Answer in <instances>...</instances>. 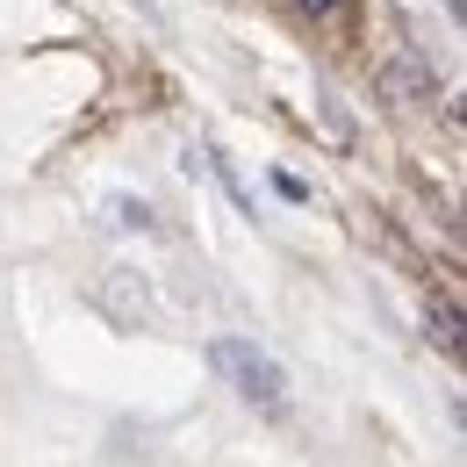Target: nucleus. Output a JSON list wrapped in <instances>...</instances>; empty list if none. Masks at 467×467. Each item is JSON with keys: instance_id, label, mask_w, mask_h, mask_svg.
<instances>
[{"instance_id": "f257e3e1", "label": "nucleus", "mask_w": 467, "mask_h": 467, "mask_svg": "<svg viewBox=\"0 0 467 467\" xmlns=\"http://www.w3.org/2000/svg\"><path fill=\"white\" fill-rule=\"evenodd\" d=\"M209 367H216L252 410H266V417L288 410V374H281V359L259 352L252 338H209Z\"/></svg>"}, {"instance_id": "f03ea898", "label": "nucleus", "mask_w": 467, "mask_h": 467, "mask_svg": "<svg viewBox=\"0 0 467 467\" xmlns=\"http://www.w3.org/2000/svg\"><path fill=\"white\" fill-rule=\"evenodd\" d=\"M381 94H389V109H424L439 94V72L424 58H396V65H381Z\"/></svg>"}, {"instance_id": "7ed1b4c3", "label": "nucleus", "mask_w": 467, "mask_h": 467, "mask_svg": "<svg viewBox=\"0 0 467 467\" xmlns=\"http://www.w3.org/2000/svg\"><path fill=\"white\" fill-rule=\"evenodd\" d=\"M101 309H109L116 324H144V317H151V288H144V274L116 266V274H109V288H101Z\"/></svg>"}, {"instance_id": "20e7f679", "label": "nucleus", "mask_w": 467, "mask_h": 467, "mask_svg": "<svg viewBox=\"0 0 467 467\" xmlns=\"http://www.w3.org/2000/svg\"><path fill=\"white\" fill-rule=\"evenodd\" d=\"M101 223H109V231H151V202H137V194H109V202H101Z\"/></svg>"}, {"instance_id": "39448f33", "label": "nucleus", "mask_w": 467, "mask_h": 467, "mask_svg": "<svg viewBox=\"0 0 467 467\" xmlns=\"http://www.w3.org/2000/svg\"><path fill=\"white\" fill-rule=\"evenodd\" d=\"M431 338H439V346H446V352L461 346V317H453V309H446V302H439V309H431Z\"/></svg>"}, {"instance_id": "423d86ee", "label": "nucleus", "mask_w": 467, "mask_h": 467, "mask_svg": "<svg viewBox=\"0 0 467 467\" xmlns=\"http://www.w3.org/2000/svg\"><path fill=\"white\" fill-rule=\"evenodd\" d=\"M295 7H302V15H324V22H338V15H346V0H295Z\"/></svg>"}]
</instances>
